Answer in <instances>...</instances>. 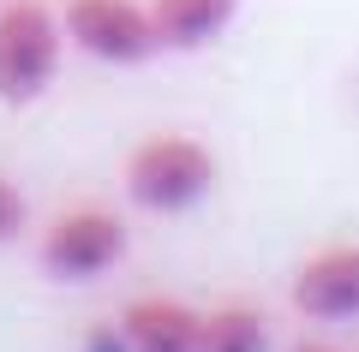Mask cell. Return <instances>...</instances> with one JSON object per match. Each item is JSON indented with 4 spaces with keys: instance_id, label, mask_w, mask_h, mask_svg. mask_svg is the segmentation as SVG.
<instances>
[{
    "instance_id": "8992f818",
    "label": "cell",
    "mask_w": 359,
    "mask_h": 352,
    "mask_svg": "<svg viewBox=\"0 0 359 352\" xmlns=\"http://www.w3.org/2000/svg\"><path fill=\"white\" fill-rule=\"evenodd\" d=\"M198 323L204 316L186 311L180 299H132L120 311L126 352H198Z\"/></svg>"
},
{
    "instance_id": "7a4b0ae2",
    "label": "cell",
    "mask_w": 359,
    "mask_h": 352,
    "mask_svg": "<svg viewBox=\"0 0 359 352\" xmlns=\"http://www.w3.org/2000/svg\"><path fill=\"white\" fill-rule=\"evenodd\" d=\"M66 24L42 0H6L0 6V96L6 101H36L60 66Z\"/></svg>"
},
{
    "instance_id": "277c9868",
    "label": "cell",
    "mask_w": 359,
    "mask_h": 352,
    "mask_svg": "<svg viewBox=\"0 0 359 352\" xmlns=\"http://www.w3.org/2000/svg\"><path fill=\"white\" fill-rule=\"evenodd\" d=\"M60 24L84 54H96L108 66H138L162 48L156 18L144 6H132V0H72Z\"/></svg>"
},
{
    "instance_id": "3957f363",
    "label": "cell",
    "mask_w": 359,
    "mask_h": 352,
    "mask_svg": "<svg viewBox=\"0 0 359 352\" xmlns=\"http://www.w3.org/2000/svg\"><path fill=\"white\" fill-rule=\"evenodd\" d=\"M126 257V221L114 209H66L42 233V269L54 281H102Z\"/></svg>"
},
{
    "instance_id": "5b68a950",
    "label": "cell",
    "mask_w": 359,
    "mask_h": 352,
    "mask_svg": "<svg viewBox=\"0 0 359 352\" xmlns=\"http://www.w3.org/2000/svg\"><path fill=\"white\" fill-rule=\"evenodd\" d=\"M294 304L311 323H353L359 316V245H330L306 257L294 275Z\"/></svg>"
},
{
    "instance_id": "ba28073f",
    "label": "cell",
    "mask_w": 359,
    "mask_h": 352,
    "mask_svg": "<svg viewBox=\"0 0 359 352\" xmlns=\"http://www.w3.org/2000/svg\"><path fill=\"white\" fill-rule=\"evenodd\" d=\"M198 352H269V328L252 304H222L198 323Z\"/></svg>"
},
{
    "instance_id": "6da1fadb",
    "label": "cell",
    "mask_w": 359,
    "mask_h": 352,
    "mask_svg": "<svg viewBox=\"0 0 359 352\" xmlns=\"http://www.w3.org/2000/svg\"><path fill=\"white\" fill-rule=\"evenodd\" d=\"M210 185H216V155L198 138H150V143H138L132 162H126V191H132V203L150 209V215L192 209Z\"/></svg>"
},
{
    "instance_id": "9c48e42d",
    "label": "cell",
    "mask_w": 359,
    "mask_h": 352,
    "mask_svg": "<svg viewBox=\"0 0 359 352\" xmlns=\"http://www.w3.org/2000/svg\"><path fill=\"white\" fill-rule=\"evenodd\" d=\"M18 233H25V197L13 179H0V245H13Z\"/></svg>"
},
{
    "instance_id": "52a82bcc",
    "label": "cell",
    "mask_w": 359,
    "mask_h": 352,
    "mask_svg": "<svg viewBox=\"0 0 359 352\" xmlns=\"http://www.w3.org/2000/svg\"><path fill=\"white\" fill-rule=\"evenodd\" d=\"M240 0H156L150 18H156V36L162 48H204V42L222 36V24L233 18Z\"/></svg>"
},
{
    "instance_id": "30bf717a",
    "label": "cell",
    "mask_w": 359,
    "mask_h": 352,
    "mask_svg": "<svg viewBox=\"0 0 359 352\" xmlns=\"http://www.w3.org/2000/svg\"><path fill=\"white\" fill-rule=\"evenodd\" d=\"M287 352H335L330 340H299V346H287Z\"/></svg>"
}]
</instances>
